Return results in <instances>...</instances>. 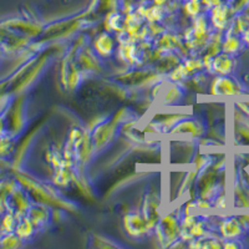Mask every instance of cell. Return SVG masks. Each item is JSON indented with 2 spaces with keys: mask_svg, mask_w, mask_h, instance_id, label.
Segmentation results:
<instances>
[{
  "mask_svg": "<svg viewBox=\"0 0 249 249\" xmlns=\"http://www.w3.org/2000/svg\"><path fill=\"white\" fill-rule=\"evenodd\" d=\"M12 34H9V33H6L5 30H4L1 26H0V46L3 45L4 43H5V40L8 39L9 36H10Z\"/></svg>",
  "mask_w": 249,
  "mask_h": 249,
  "instance_id": "22",
  "label": "cell"
},
{
  "mask_svg": "<svg viewBox=\"0 0 249 249\" xmlns=\"http://www.w3.org/2000/svg\"><path fill=\"white\" fill-rule=\"evenodd\" d=\"M33 202L34 201L31 198L29 191L18 181V183L13 188L12 193L8 197V201H6V211L14 213L18 217H23V215L26 214V212H28L31 204H33Z\"/></svg>",
  "mask_w": 249,
  "mask_h": 249,
  "instance_id": "2",
  "label": "cell"
},
{
  "mask_svg": "<svg viewBox=\"0 0 249 249\" xmlns=\"http://www.w3.org/2000/svg\"><path fill=\"white\" fill-rule=\"evenodd\" d=\"M80 62H81V66L85 70H95L99 65L97 60L93 57V55L91 54V51L89 49L84 50L80 55Z\"/></svg>",
  "mask_w": 249,
  "mask_h": 249,
  "instance_id": "21",
  "label": "cell"
},
{
  "mask_svg": "<svg viewBox=\"0 0 249 249\" xmlns=\"http://www.w3.org/2000/svg\"><path fill=\"white\" fill-rule=\"evenodd\" d=\"M188 247L191 248H221L223 247V243L219 238H210L206 235L199 238H196L193 241L188 243Z\"/></svg>",
  "mask_w": 249,
  "mask_h": 249,
  "instance_id": "19",
  "label": "cell"
},
{
  "mask_svg": "<svg viewBox=\"0 0 249 249\" xmlns=\"http://www.w3.org/2000/svg\"><path fill=\"white\" fill-rule=\"evenodd\" d=\"M152 1H153V4H155V5L163 6V5H166V4H167L168 0H152Z\"/></svg>",
  "mask_w": 249,
  "mask_h": 249,
  "instance_id": "24",
  "label": "cell"
},
{
  "mask_svg": "<svg viewBox=\"0 0 249 249\" xmlns=\"http://www.w3.org/2000/svg\"><path fill=\"white\" fill-rule=\"evenodd\" d=\"M0 238H1V232H0Z\"/></svg>",
  "mask_w": 249,
  "mask_h": 249,
  "instance_id": "26",
  "label": "cell"
},
{
  "mask_svg": "<svg viewBox=\"0 0 249 249\" xmlns=\"http://www.w3.org/2000/svg\"><path fill=\"white\" fill-rule=\"evenodd\" d=\"M24 242L15 232L1 233L0 238V248L4 249H17L24 246Z\"/></svg>",
  "mask_w": 249,
  "mask_h": 249,
  "instance_id": "18",
  "label": "cell"
},
{
  "mask_svg": "<svg viewBox=\"0 0 249 249\" xmlns=\"http://www.w3.org/2000/svg\"><path fill=\"white\" fill-rule=\"evenodd\" d=\"M242 40H243L244 43L248 44V45H249V25L247 26V29L244 30V33L242 34Z\"/></svg>",
  "mask_w": 249,
  "mask_h": 249,
  "instance_id": "23",
  "label": "cell"
},
{
  "mask_svg": "<svg viewBox=\"0 0 249 249\" xmlns=\"http://www.w3.org/2000/svg\"><path fill=\"white\" fill-rule=\"evenodd\" d=\"M15 142L17 137L10 133H3L0 135V160H6L9 156H12L15 150Z\"/></svg>",
  "mask_w": 249,
  "mask_h": 249,
  "instance_id": "15",
  "label": "cell"
},
{
  "mask_svg": "<svg viewBox=\"0 0 249 249\" xmlns=\"http://www.w3.org/2000/svg\"><path fill=\"white\" fill-rule=\"evenodd\" d=\"M204 130L201 122L197 120H181L171 128V133L172 135H183V136H191V137H201L203 135Z\"/></svg>",
  "mask_w": 249,
  "mask_h": 249,
  "instance_id": "7",
  "label": "cell"
},
{
  "mask_svg": "<svg viewBox=\"0 0 249 249\" xmlns=\"http://www.w3.org/2000/svg\"><path fill=\"white\" fill-rule=\"evenodd\" d=\"M241 39H239V35L232 34V33H227L226 37L222 41V53H226V54L234 55L237 54L238 51L241 50Z\"/></svg>",
  "mask_w": 249,
  "mask_h": 249,
  "instance_id": "16",
  "label": "cell"
},
{
  "mask_svg": "<svg viewBox=\"0 0 249 249\" xmlns=\"http://www.w3.org/2000/svg\"><path fill=\"white\" fill-rule=\"evenodd\" d=\"M244 226L242 224L241 219L237 218H227L223 219L219 224V233L224 239H237L243 234Z\"/></svg>",
  "mask_w": 249,
  "mask_h": 249,
  "instance_id": "9",
  "label": "cell"
},
{
  "mask_svg": "<svg viewBox=\"0 0 249 249\" xmlns=\"http://www.w3.org/2000/svg\"><path fill=\"white\" fill-rule=\"evenodd\" d=\"M106 31L112 33V31H122L124 29V17L117 12H112L106 17L105 20Z\"/></svg>",
  "mask_w": 249,
  "mask_h": 249,
  "instance_id": "17",
  "label": "cell"
},
{
  "mask_svg": "<svg viewBox=\"0 0 249 249\" xmlns=\"http://www.w3.org/2000/svg\"><path fill=\"white\" fill-rule=\"evenodd\" d=\"M234 69V60L232 55L219 53L213 56L210 71L215 75H230Z\"/></svg>",
  "mask_w": 249,
  "mask_h": 249,
  "instance_id": "8",
  "label": "cell"
},
{
  "mask_svg": "<svg viewBox=\"0 0 249 249\" xmlns=\"http://www.w3.org/2000/svg\"><path fill=\"white\" fill-rule=\"evenodd\" d=\"M18 183L17 177L15 178H1L0 179V215L6 212V201L9 195L12 193L13 188Z\"/></svg>",
  "mask_w": 249,
  "mask_h": 249,
  "instance_id": "14",
  "label": "cell"
},
{
  "mask_svg": "<svg viewBox=\"0 0 249 249\" xmlns=\"http://www.w3.org/2000/svg\"><path fill=\"white\" fill-rule=\"evenodd\" d=\"M1 54H3V50H1V48H0V60H1Z\"/></svg>",
  "mask_w": 249,
  "mask_h": 249,
  "instance_id": "25",
  "label": "cell"
},
{
  "mask_svg": "<svg viewBox=\"0 0 249 249\" xmlns=\"http://www.w3.org/2000/svg\"><path fill=\"white\" fill-rule=\"evenodd\" d=\"M155 232L159 241L164 246H172L181 234V219L173 214L163 215L160 218L159 223L156 224Z\"/></svg>",
  "mask_w": 249,
  "mask_h": 249,
  "instance_id": "1",
  "label": "cell"
},
{
  "mask_svg": "<svg viewBox=\"0 0 249 249\" xmlns=\"http://www.w3.org/2000/svg\"><path fill=\"white\" fill-rule=\"evenodd\" d=\"M211 93L217 96H235L241 93L239 86L228 75H217L211 84Z\"/></svg>",
  "mask_w": 249,
  "mask_h": 249,
  "instance_id": "4",
  "label": "cell"
},
{
  "mask_svg": "<svg viewBox=\"0 0 249 249\" xmlns=\"http://www.w3.org/2000/svg\"><path fill=\"white\" fill-rule=\"evenodd\" d=\"M18 221H19V217L17 214H14L12 212H8V211L4 212L3 214L0 215V232H15Z\"/></svg>",
  "mask_w": 249,
  "mask_h": 249,
  "instance_id": "20",
  "label": "cell"
},
{
  "mask_svg": "<svg viewBox=\"0 0 249 249\" xmlns=\"http://www.w3.org/2000/svg\"><path fill=\"white\" fill-rule=\"evenodd\" d=\"M113 127L111 124H99L93 133L91 135L93 142V147L100 150L101 147H104L105 144H107L111 141V137H112Z\"/></svg>",
  "mask_w": 249,
  "mask_h": 249,
  "instance_id": "12",
  "label": "cell"
},
{
  "mask_svg": "<svg viewBox=\"0 0 249 249\" xmlns=\"http://www.w3.org/2000/svg\"><path fill=\"white\" fill-rule=\"evenodd\" d=\"M124 228L126 233L132 238H142L151 231L143 213L139 211H132L124 215Z\"/></svg>",
  "mask_w": 249,
  "mask_h": 249,
  "instance_id": "3",
  "label": "cell"
},
{
  "mask_svg": "<svg viewBox=\"0 0 249 249\" xmlns=\"http://www.w3.org/2000/svg\"><path fill=\"white\" fill-rule=\"evenodd\" d=\"M228 15H230V9L224 4H219L210 9V21L213 28L218 31H223L228 24Z\"/></svg>",
  "mask_w": 249,
  "mask_h": 249,
  "instance_id": "11",
  "label": "cell"
},
{
  "mask_svg": "<svg viewBox=\"0 0 249 249\" xmlns=\"http://www.w3.org/2000/svg\"><path fill=\"white\" fill-rule=\"evenodd\" d=\"M37 232L36 227L34 226V223L29 219L28 215H23V217H19V221H18L17 228H15V233L19 235L23 241H30L31 238L34 237L35 233Z\"/></svg>",
  "mask_w": 249,
  "mask_h": 249,
  "instance_id": "13",
  "label": "cell"
},
{
  "mask_svg": "<svg viewBox=\"0 0 249 249\" xmlns=\"http://www.w3.org/2000/svg\"><path fill=\"white\" fill-rule=\"evenodd\" d=\"M160 204L161 201L159 197L151 195L146 197L142 207V213H143L146 221H147L150 230H155L156 224L159 223L160 218H161V212H160Z\"/></svg>",
  "mask_w": 249,
  "mask_h": 249,
  "instance_id": "6",
  "label": "cell"
},
{
  "mask_svg": "<svg viewBox=\"0 0 249 249\" xmlns=\"http://www.w3.org/2000/svg\"><path fill=\"white\" fill-rule=\"evenodd\" d=\"M93 49L102 57H108L115 50V39L108 31H104L93 40Z\"/></svg>",
  "mask_w": 249,
  "mask_h": 249,
  "instance_id": "10",
  "label": "cell"
},
{
  "mask_svg": "<svg viewBox=\"0 0 249 249\" xmlns=\"http://www.w3.org/2000/svg\"><path fill=\"white\" fill-rule=\"evenodd\" d=\"M25 215H28L29 219L34 223L37 231H41L50 222L51 210L48 207V204L33 202V204L30 206V208H29Z\"/></svg>",
  "mask_w": 249,
  "mask_h": 249,
  "instance_id": "5",
  "label": "cell"
}]
</instances>
